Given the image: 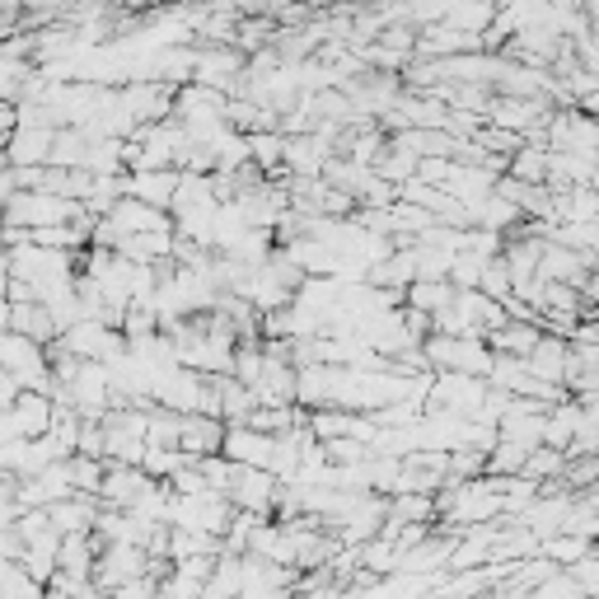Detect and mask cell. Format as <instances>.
Returning a JSON list of instances; mask_svg holds the SVG:
<instances>
[{
	"label": "cell",
	"mask_w": 599,
	"mask_h": 599,
	"mask_svg": "<svg viewBox=\"0 0 599 599\" xmlns=\"http://www.w3.org/2000/svg\"><path fill=\"white\" fill-rule=\"evenodd\" d=\"M590 553V544H586V538H553V544L544 548V557H548V563H563V567H571L576 563V557H586Z\"/></svg>",
	"instance_id": "6da1fadb"
},
{
	"label": "cell",
	"mask_w": 599,
	"mask_h": 599,
	"mask_svg": "<svg viewBox=\"0 0 599 599\" xmlns=\"http://www.w3.org/2000/svg\"><path fill=\"white\" fill-rule=\"evenodd\" d=\"M211 548H216L211 538L192 534V529H178V534H174V563H183V557H202V553H211Z\"/></svg>",
	"instance_id": "7a4b0ae2"
},
{
	"label": "cell",
	"mask_w": 599,
	"mask_h": 599,
	"mask_svg": "<svg viewBox=\"0 0 599 599\" xmlns=\"http://www.w3.org/2000/svg\"><path fill=\"white\" fill-rule=\"evenodd\" d=\"M113 599H155V581H150V576H136V581L117 586Z\"/></svg>",
	"instance_id": "3957f363"
},
{
	"label": "cell",
	"mask_w": 599,
	"mask_h": 599,
	"mask_svg": "<svg viewBox=\"0 0 599 599\" xmlns=\"http://www.w3.org/2000/svg\"><path fill=\"white\" fill-rule=\"evenodd\" d=\"M403 515H427V502H403L398 506V521H403Z\"/></svg>",
	"instance_id": "277c9868"
}]
</instances>
